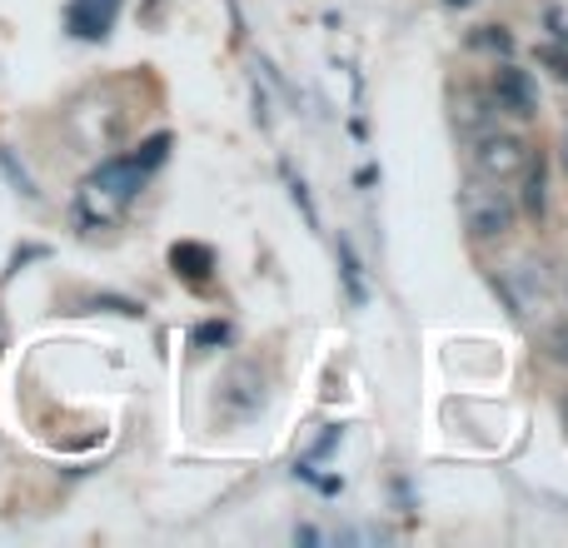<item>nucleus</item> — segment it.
Segmentation results:
<instances>
[{"instance_id": "1", "label": "nucleus", "mask_w": 568, "mask_h": 548, "mask_svg": "<svg viewBox=\"0 0 568 548\" xmlns=\"http://www.w3.org/2000/svg\"><path fill=\"white\" fill-rule=\"evenodd\" d=\"M150 180V165H140V155H115L105 160L100 170H90V180L80 185V200H75V215L85 225H110L130 210V200L145 190Z\"/></svg>"}, {"instance_id": "2", "label": "nucleus", "mask_w": 568, "mask_h": 548, "mask_svg": "<svg viewBox=\"0 0 568 548\" xmlns=\"http://www.w3.org/2000/svg\"><path fill=\"white\" fill-rule=\"evenodd\" d=\"M459 215L474 240H504L514 230V200H509V190H499V180L474 175L459 190Z\"/></svg>"}, {"instance_id": "3", "label": "nucleus", "mask_w": 568, "mask_h": 548, "mask_svg": "<svg viewBox=\"0 0 568 548\" xmlns=\"http://www.w3.org/2000/svg\"><path fill=\"white\" fill-rule=\"evenodd\" d=\"M529 170V145H524L519 135H479V145H474V175L484 180H514Z\"/></svg>"}, {"instance_id": "4", "label": "nucleus", "mask_w": 568, "mask_h": 548, "mask_svg": "<svg viewBox=\"0 0 568 548\" xmlns=\"http://www.w3.org/2000/svg\"><path fill=\"white\" fill-rule=\"evenodd\" d=\"M494 290L509 300V309L519 314H534L544 300H549V274H544V265H534V260H519V265H509L504 274H494Z\"/></svg>"}, {"instance_id": "5", "label": "nucleus", "mask_w": 568, "mask_h": 548, "mask_svg": "<svg viewBox=\"0 0 568 548\" xmlns=\"http://www.w3.org/2000/svg\"><path fill=\"white\" fill-rule=\"evenodd\" d=\"M120 16V0H70L65 10V30L75 40H105L110 26Z\"/></svg>"}, {"instance_id": "6", "label": "nucleus", "mask_w": 568, "mask_h": 548, "mask_svg": "<svg viewBox=\"0 0 568 548\" xmlns=\"http://www.w3.org/2000/svg\"><path fill=\"white\" fill-rule=\"evenodd\" d=\"M489 100L499 110H509V115H534V105H539V95H534V80L524 75V70H514V65H504L499 75H494Z\"/></svg>"}, {"instance_id": "7", "label": "nucleus", "mask_w": 568, "mask_h": 548, "mask_svg": "<svg viewBox=\"0 0 568 548\" xmlns=\"http://www.w3.org/2000/svg\"><path fill=\"white\" fill-rule=\"evenodd\" d=\"M260 404H265V389H260L255 369H235L225 379V389H220V409L235 414V419H245V414H255Z\"/></svg>"}, {"instance_id": "8", "label": "nucleus", "mask_w": 568, "mask_h": 548, "mask_svg": "<svg viewBox=\"0 0 568 548\" xmlns=\"http://www.w3.org/2000/svg\"><path fill=\"white\" fill-rule=\"evenodd\" d=\"M170 265H175L180 280L200 284V280H210V270H215V250L200 245V240H180V245L170 250Z\"/></svg>"}, {"instance_id": "9", "label": "nucleus", "mask_w": 568, "mask_h": 548, "mask_svg": "<svg viewBox=\"0 0 568 548\" xmlns=\"http://www.w3.org/2000/svg\"><path fill=\"white\" fill-rule=\"evenodd\" d=\"M339 274H344V290H349L354 304L369 300V290H364V270H359V255H354L349 240H339Z\"/></svg>"}, {"instance_id": "10", "label": "nucleus", "mask_w": 568, "mask_h": 548, "mask_svg": "<svg viewBox=\"0 0 568 548\" xmlns=\"http://www.w3.org/2000/svg\"><path fill=\"white\" fill-rule=\"evenodd\" d=\"M0 175H6L10 185H16V195H26V200H36V195H40L36 180H30V175H26V165L16 160V150H6V145H0Z\"/></svg>"}, {"instance_id": "11", "label": "nucleus", "mask_w": 568, "mask_h": 548, "mask_svg": "<svg viewBox=\"0 0 568 548\" xmlns=\"http://www.w3.org/2000/svg\"><path fill=\"white\" fill-rule=\"evenodd\" d=\"M489 100L484 95H459V110H454V120H459L464 130H484V120H489Z\"/></svg>"}, {"instance_id": "12", "label": "nucleus", "mask_w": 568, "mask_h": 548, "mask_svg": "<svg viewBox=\"0 0 568 548\" xmlns=\"http://www.w3.org/2000/svg\"><path fill=\"white\" fill-rule=\"evenodd\" d=\"M290 195H294V205L304 210V220H310V225L320 230V215H314V200H310V190H304V180H300V175H290Z\"/></svg>"}, {"instance_id": "13", "label": "nucleus", "mask_w": 568, "mask_h": 548, "mask_svg": "<svg viewBox=\"0 0 568 548\" xmlns=\"http://www.w3.org/2000/svg\"><path fill=\"white\" fill-rule=\"evenodd\" d=\"M230 339V324L225 319H210V324H200L195 329V344H225Z\"/></svg>"}, {"instance_id": "14", "label": "nucleus", "mask_w": 568, "mask_h": 548, "mask_svg": "<svg viewBox=\"0 0 568 548\" xmlns=\"http://www.w3.org/2000/svg\"><path fill=\"white\" fill-rule=\"evenodd\" d=\"M549 354L559 364H568V324H554V329H549Z\"/></svg>"}, {"instance_id": "15", "label": "nucleus", "mask_w": 568, "mask_h": 548, "mask_svg": "<svg viewBox=\"0 0 568 548\" xmlns=\"http://www.w3.org/2000/svg\"><path fill=\"white\" fill-rule=\"evenodd\" d=\"M529 210H534V215L544 210V165L529 170Z\"/></svg>"}, {"instance_id": "16", "label": "nucleus", "mask_w": 568, "mask_h": 548, "mask_svg": "<svg viewBox=\"0 0 568 548\" xmlns=\"http://www.w3.org/2000/svg\"><path fill=\"white\" fill-rule=\"evenodd\" d=\"M539 60H544V65H554V70H559V75L568 80V50H559V45H544V50H539Z\"/></svg>"}, {"instance_id": "17", "label": "nucleus", "mask_w": 568, "mask_h": 548, "mask_svg": "<svg viewBox=\"0 0 568 548\" xmlns=\"http://www.w3.org/2000/svg\"><path fill=\"white\" fill-rule=\"evenodd\" d=\"M344 439V429H329V434H324V439L320 444H314V449H310V459H324V454H329L334 449V444H339Z\"/></svg>"}, {"instance_id": "18", "label": "nucleus", "mask_w": 568, "mask_h": 548, "mask_svg": "<svg viewBox=\"0 0 568 548\" xmlns=\"http://www.w3.org/2000/svg\"><path fill=\"white\" fill-rule=\"evenodd\" d=\"M479 45H499V50H509V35H504V30H494V26H484Z\"/></svg>"}, {"instance_id": "19", "label": "nucleus", "mask_w": 568, "mask_h": 548, "mask_svg": "<svg viewBox=\"0 0 568 548\" xmlns=\"http://www.w3.org/2000/svg\"><path fill=\"white\" fill-rule=\"evenodd\" d=\"M564 165H568V135H564Z\"/></svg>"}, {"instance_id": "20", "label": "nucleus", "mask_w": 568, "mask_h": 548, "mask_svg": "<svg viewBox=\"0 0 568 548\" xmlns=\"http://www.w3.org/2000/svg\"><path fill=\"white\" fill-rule=\"evenodd\" d=\"M449 6H469V0H449Z\"/></svg>"}]
</instances>
